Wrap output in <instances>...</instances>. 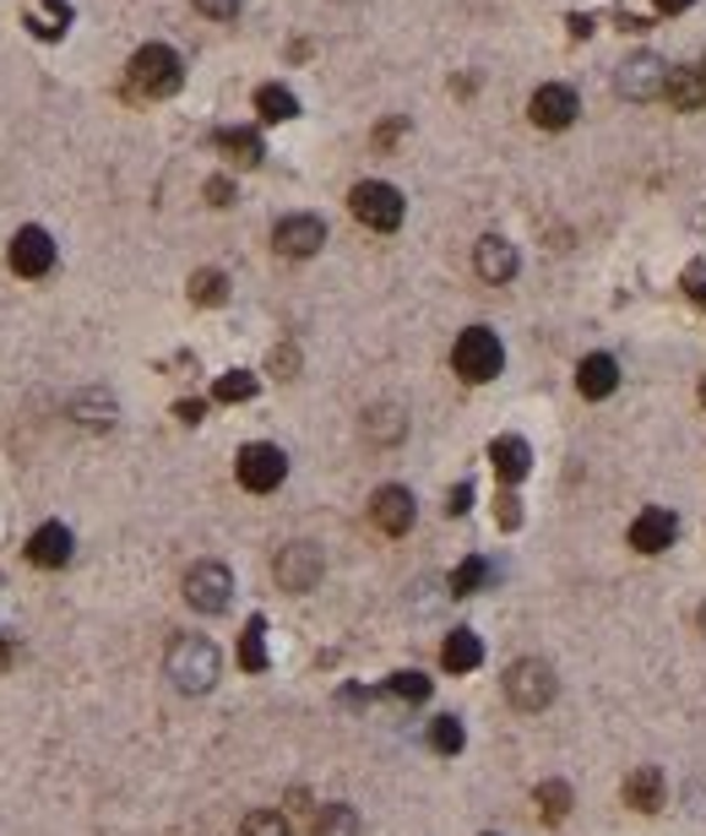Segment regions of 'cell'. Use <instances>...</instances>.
I'll return each instance as SVG.
<instances>
[{"label":"cell","mask_w":706,"mask_h":836,"mask_svg":"<svg viewBox=\"0 0 706 836\" xmlns=\"http://www.w3.org/2000/svg\"><path fill=\"white\" fill-rule=\"evenodd\" d=\"M164 668H169V679H175L186 696H201V690H212V685H218L223 657H218V646L207 642V636H175L169 657H164Z\"/></svg>","instance_id":"cell-1"},{"label":"cell","mask_w":706,"mask_h":836,"mask_svg":"<svg viewBox=\"0 0 706 836\" xmlns=\"http://www.w3.org/2000/svg\"><path fill=\"white\" fill-rule=\"evenodd\" d=\"M180 82H186V71L169 44H141L130 55V93L136 98H169V93H180Z\"/></svg>","instance_id":"cell-2"},{"label":"cell","mask_w":706,"mask_h":836,"mask_svg":"<svg viewBox=\"0 0 706 836\" xmlns=\"http://www.w3.org/2000/svg\"><path fill=\"white\" fill-rule=\"evenodd\" d=\"M451 364H456V375H462V381L484 387V381H495V375H500L506 348H500V337H495L489 326H467V331L456 337V348H451Z\"/></svg>","instance_id":"cell-3"},{"label":"cell","mask_w":706,"mask_h":836,"mask_svg":"<svg viewBox=\"0 0 706 836\" xmlns=\"http://www.w3.org/2000/svg\"><path fill=\"white\" fill-rule=\"evenodd\" d=\"M348 207H354V218L365 223V229H376V234H391V229H402V191L397 186H386V180H359L354 191H348Z\"/></svg>","instance_id":"cell-4"},{"label":"cell","mask_w":706,"mask_h":836,"mask_svg":"<svg viewBox=\"0 0 706 836\" xmlns=\"http://www.w3.org/2000/svg\"><path fill=\"white\" fill-rule=\"evenodd\" d=\"M506 696L516 711H544L555 701V668L538 663V657H521L506 668Z\"/></svg>","instance_id":"cell-5"},{"label":"cell","mask_w":706,"mask_h":836,"mask_svg":"<svg viewBox=\"0 0 706 836\" xmlns=\"http://www.w3.org/2000/svg\"><path fill=\"white\" fill-rule=\"evenodd\" d=\"M234 473H240V484H245L251 495H272V489L288 478V456H283L277 446H266V441H256V446L240 451Z\"/></svg>","instance_id":"cell-6"},{"label":"cell","mask_w":706,"mask_h":836,"mask_svg":"<svg viewBox=\"0 0 706 836\" xmlns=\"http://www.w3.org/2000/svg\"><path fill=\"white\" fill-rule=\"evenodd\" d=\"M229 597H234V576H229V565H218V560H201L191 576H186V603H191L196 614H223Z\"/></svg>","instance_id":"cell-7"},{"label":"cell","mask_w":706,"mask_h":836,"mask_svg":"<svg viewBox=\"0 0 706 836\" xmlns=\"http://www.w3.org/2000/svg\"><path fill=\"white\" fill-rule=\"evenodd\" d=\"M277 586L283 592H310L316 581H322L326 571V560H322V549L316 543H288V549H277Z\"/></svg>","instance_id":"cell-8"},{"label":"cell","mask_w":706,"mask_h":836,"mask_svg":"<svg viewBox=\"0 0 706 836\" xmlns=\"http://www.w3.org/2000/svg\"><path fill=\"white\" fill-rule=\"evenodd\" d=\"M272 245H277V256H294V261L316 256V251L326 245V223H322V218H310V212L283 218V223L272 229Z\"/></svg>","instance_id":"cell-9"},{"label":"cell","mask_w":706,"mask_h":836,"mask_svg":"<svg viewBox=\"0 0 706 836\" xmlns=\"http://www.w3.org/2000/svg\"><path fill=\"white\" fill-rule=\"evenodd\" d=\"M527 115H533V126L538 130H566L581 115V104H577V93H571L566 82H549V87H538V93H533Z\"/></svg>","instance_id":"cell-10"},{"label":"cell","mask_w":706,"mask_h":836,"mask_svg":"<svg viewBox=\"0 0 706 836\" xmlns=\"http://www.w3.org/2000/svg\"><path fill=\"white\" fill-rule=\"evenodd\" d=\"M55 266V240L44 234V229H17V240H11V272L17 277H44Z\"/></svg>","instance_id":"cell-11"},{"label":"cell","mask_w":706,"mask_h":836,"mask_svg":"<svg viewBox=\"0 0 706 836\" xmlns=\"http://www.w3.org/2000/svg\"><path fill=\"white\" fill-rule=\"evenodd\" d=\"M674 532H679V516L663 511V506H646V511L631 521V549H636V554H663V549L674 543Z\"/></svg>","instance_id":"cell-12"},{"label":"cell","mask_w":706,"mask_h":836,"mask_svg":"<svg viewBox=\"0 0 706 836\" xmlns=\"http://www.w3.org/2000/svg\"><path fill=\"white\" fill-rule=\"evenodd\" d=\"M370 521H376L381 532H391V538H402V532L413 527V495H408L402 484L376 489V500H370Z\"/></svg>","instance_id":"cell-13"},{"label":"cell","mask_w":706,"mask_h":836,"mask_svg":"<svg viewBox=\"0 0 706 836\" xmlns=\"http://www.w3.org/2000/svg\"><path fill=\"white\" fill-rule=\"evenodd\" d=\"M663 87H668V71H663L657 55H636V61L620 65V93L625 98H657Z\"/></svg>","instance_id":"cell-14"},{"label":"cell","mask_w":706,"mask_h":836,"mask_svg":"<svg viewBox=\"0 0 706 836\" xmlns=\"http://www.w3.org/2000/svg\"><path fill=\"white\" fill-rule=\"evenodd\" d=\"M28 560H33V565H44V571H61L65 560H71V527L44 521V527L28 538Z\"/></svg>","instance_id":"cell-15"},{"label":"cell","mask_w":706,"mask_h":836,"mask_svg":"<svg viewBox=\"0 0 706 836\" xmlns=\"http://www.w3.org/2000/svg\"><path fill=\"white\" fill-rule=\"evenodd\" d=\"M614 387H620V364H614L609 353H587V359L577 364V391L587 396V402L609 396Z\"/></svg>","instance_id":"cell-16"},{"label":"cell","mask_w":706,"mask_h":836,"mask_svg":"<svg viewBox=\"0 0 706 836\" xmlns=\"http://www.w3.org/2000/svg\"><path fill=\"white\" fill-rule=\"evenodd\" d=\"M478 277L484 283H512L516 277V251L512 240H500V234H489V240H478Z\"/></svg>","instance_id":"cell-17"},{"label":"cell","mask_w":706,"mask_h":836,"mask_svg":"<svg viewBox=\"0 0 706 836\" xmlns=\"http://www.w3.org/2000/svg\"><path fill=\"white\" fill-rule=\"evenodd\" d=\"M489 462H495L500 484H521V478H527V467H533V451H527L521 435H500V441L489 446Z\"/></svg>","instance_id":"cell-18"},{"label":"cell","mask_w":706,"mask_h":836,"mask_svg":"<svg viewBox=\"0 0 706 836\" xmlns=\"http://www.w3.org/2000/svg\"><path fill=\"white\" fill-rule=\"evenodd\" d=\"M441 663H446L451 674H473V668L484 663V642H478L473 631H451L446 646H441Z\"/></svg>","instance_id":"cell-19"},{"label":"cell","mask_w":706,"mask_h":836,"mask_svg":"<svg viewBox=\"0 0 706 836\" xmlns=\"http://www.w3.org/2000/svg\"><path fill=\"white\" fill-rule=\"evenodd\" d=\"M663 98H668L674 109H702L706 104V71H668Z\"/></svg>","instance_id":"cell-20"},{"label":"cell","mask_w":706,"mask_h":836,"mask_svg":"<svg viewBox=\"0 0 706 836\" xmlns=\"http://www.w3.org/2000/svg\"><path fill=\"white\" fill-rule=\"evenodd\" d=\"M625 804L642 809V815L663 809V776H657V766H636V776L625 782Z\"/></svg>","instance_id":"cell-21"},{"label":"cell","mask_w":706,"mask_h":836,"mask_svg":"<svg viewBox=\"0 0 706 836\" xmlns=\"http://www.w3.org/2000/svg\"><path fill=\"white\" fill-rule=\"evenodd\" d=\"M256 109H261V120H294V115H299V98H294L288 87L266 82V87L256 93Z\"/></svg>","instance_id":"cell-22"},{"label":"cell","mask_w":706,"mask_h":836,"mask_svg":"<svg viewBox=\"0 0 706 836\" xmlns=\"http://www.w3.org/2000/svg\"><path fill=\"white\" fill-rule=\"evenodd\" d=\"M218 147H223L234 163H245V169L261 163V136L256 130H218Z\"/></svg>","instance_id":"cell-23"},{"label":"cell","mask_w":706,"mask_h":836,"mask_svg":"<svg viewBox=\"0 0 706 836\" xmlns=\"http://www.w3.org/2000/svg\"><path fill=\"white\" fill-rule=\"evenodd\" d=\"M240 663H245L251 674L266 668V620H251V625H245V636H240Z\"/></svg>","instance_id":"cell-24"},{"label":"cell","mask_w":706,"mask_h":836,"mask_svg":"<svg viewBox=\"0 0 706 836\" xmlns=\"http://www.w3.org/2000/svg\"><path fill=\"white\" fill-rule=\"evenodd\" d=\"M316 836H359V815L348 804H326L322 821H316Z\"/></svg>","instance_id":"cell-25"},{"label":"cell","mask_w":706,"mask_h":836,"mask_svg":"<svg viewBox=\"0 0 706 836\" xmlns=\"http://www.w3.org/2000/svg\"><path fill=\"white\" fill-rule=\"evenodd\" d=\"M223 294H229V277H223V272H212V266H207V272H196L191 277V299L196 305H223Z\"/></svg>","instance_id":"cell-26"},{"label":"cell","mask_w":706,"mask_h":836,"mask_svg":"<svg viewBox=\"0 0 706 836\" xmlns=\"http://www.w3.org/2000/svg\"><path fill=\"white\" fill-rule=\"evenodd\" d=\"M430 750H435V755H456V750H462V722H456V717H435V722H430Z\"/></svg>","instance_id":"cell-27"},{"label":"cell","mask_w":706,"mask_h":836,"mask_svg":"<svg viewBox=\"0 0 706 836\" xmlns=\"http://www.w3.org/2000/svg\"><path fill=\"white\" fill-rule=\"evenodd\" d=\"M212 396L218 402H251L256 396V375H245V370H229L218 387H212Z\"/></svg>","instance_id":"cell-28"},{"label":"cell","mask_w":706,"mask_h":836,"mask_svg":"<svg viewBox=\"0 0 706 836\" xmlns=\"http://www.w3.org/2000/svg\"><path fill=\"white\" fill-rule=\"evenodd\" d=\"M484 581H489V565H484V560H462V565L451 571V592L467 597V592H478Z\"/></svg>","instance_id":"cell-29"},{"label":"cell","mask_w":706,"mask_h":836,"mask_svg":"<svg viewBox=\"0 0 706 836\" xmlns=\"http://www.w3.org/2000/svg\"><path fill=\"white\" fill-rule=\"evenodd\" d=\"M538 804H544V821H566L571 787H566V782H544V787H538Z\"/></svg>","instance_id":"cell-30"},{"label":"cell","mask_w":706,"mask_h":836,"mask_svg":"<svg viewBox=\"0 0 706 836\" xmlns=\"http://www.w3.org/2000/svg\"><path fill=\"white\" fill-rule=\"evenodd\" d=\"M240 836H288V821L277 809H256V815H245Z\"/></svg>","instance_id":"cell-31"},{"label":"cell","mask_w":706,"mask_h":836,"mask_svg":"<svg viewBox=\"0 0 706 836\" xmlns=\"http://www.w3.org/2000/svg\"><path fill=\"white\" fill-rule=\"evenodd\" d=\"M391 696H397V701H430V679L413 674V668H408V674H391Z\"/></svg>","instance_id":"cell-32"},{"label":"cell","mask_w":706,"mask_h":836,"mask_svg":"<svg viewBox=\"0 0 706 836\" xmlns=\"http://www.w3.org/2000/svg\"><path fill=\"white\" fill-rule=\"evenodd\" d=\"M76 413H82V424H93V430H98V424H104V430L115 424V402H109V396H104V402H98V396H82Z\"/></svg>","instance_id":"cell-33"},{"label":"cell","mask_w":706,"mask_h":836,"mask_svg":"<svg viewBox=\"0 0 706 836\" xmlns=\"http://www.w3.org/2000/svg\"><path fill=\"white\" fill-rule=\"evenodd\" d=\"M196 11H201V17H218V22H229V17L240 11V0H196Z\"/></svg>","instance_id":"cell-34"},{"label":"cell","mask_w":706,"mask_h":836,"mask_svg":"<svg viewBox=\"0 0 706 836\" xmlns=\"http://www.w3.org/2000/svg\"><path fill=\"white\" fill-rule=\"evenodd\" d=\"M500 527H516V521H521V506H516V495H500Z\"/></svg>","instance_id":"cell-35"},{"label":"cell","mask_w":706,"mask_h":836,"mask_svg":"<svg viewBox=\"0 0 706 836\" xmlns=\"http://www.w3.org/2000/svg\"><path fill=\"white\" fill-rule=\"evenodd\" d=\"M467 500H473V489H467V484H462V489H451V506H446V511L462 516V511H467Z\"/></svg>","instance_id":"cell-36"},{"label":"cell","mask_w":706,"mask_h":836,"mask_svg":"<svg viewBox=\"0 0 706 836\" xmlns=\"http://www.w3.org/2000/svg\"><path fill=\"white\" fill-rule=\"evenodd\" d=\"M207 195H212V207H229V180H212V186H207Z\"/></svg>","instance_id":"cell-37"},{"label":"cell","mask_w":706,"mask_h":836,"mask_svg":"<svg viewBox=\"0 0 706 836\" xmlns=\"http://www.w3.org/2000/svg\"><path fill=\"white\" fill-rule=\"evenodd\" d=\"M691 294L706 305V272H702V266H691Z\"/></svg>","instance_id":"cell-38"},{"label":"cell","mask_w":706,"mask_h":836,"mask_svg":"<svg viewBox=\"0 0 706 836\" xmlns=\"http://www.w3.org/2000/svg\"><path fill=\"white\" fill-rule=\"evenodd\" d=\"M657 11H663V17H679V11H691V0H657Z\"/></svg>","instance_id":"cell-39"},{"label":"cell","mask_w":706,"mask_h":836,"mask_svg":"<svg viewBox=\"0 0 706 836\" xmlns=\"http://www.w3.org/2000/svg\"><path fill=\"white\" fill-rule=\"evenodd\" d=\"M44 6H50V11H61V22L71 17V11H65V0H44Z\"/></svg>","instance_id":"cell-40"},{"label":"cell","mask_w":706,"mask_h":836,"mask_svg":"<svg viewBox=\"0 0 706 836\" xmlns=\"http://www.w3.org/2000/svg\"><path fill=\"white\" fill-rule=\"evenodd\" d=\"M702 408H706V381H702Z\"/></svg>","instance_id":"cell-41"},{"label":"cell","mask_w":706,"mask_h":836,"mask_svg":"<svg viewBox=\"0 0 706 836\" xmlns=\"http://www.w3.org/2000/svg\"><path fill=\"white\" fill-rule=\"evenodd\" d=\"M702 620H706V614H702Z\"/></svg>","instance_id":"cell-42"},{"label":"cell","mask_w":706,"mask_h":836,"mask_svg":"<svg viewBox=\"0 0 706 836\" xmlns=\"http://www.w3.org/2000/svg\"><path fill=\"white\" fill-rule=\"evenodd\" d=\"M702 71H706V65H702Z\"/></svg>","instance_id":"cell-43"}]
</instances>
